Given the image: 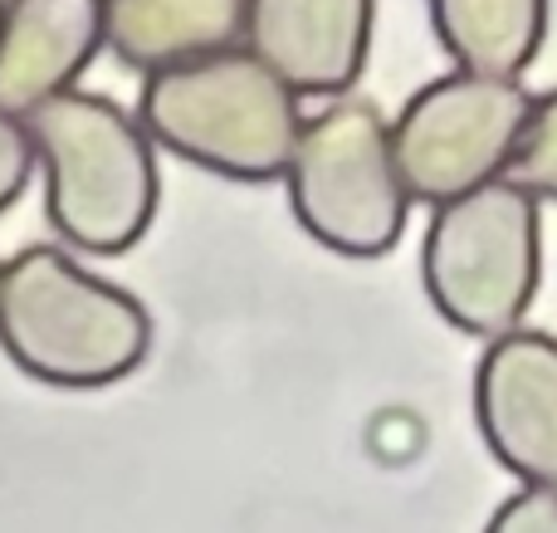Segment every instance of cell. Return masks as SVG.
<instances>
[{
    "instance_id": "9",
    "label": "cell",
    "mask_w": 557,
    "mask_h": 533,
    "mask_svg": "<svg viewBox=\"0 0 557 533\" xmlns=\"http://www.w3.org/2000/svg\"><path fill=\"white\" fill-rule=\"evenodd\" d=\"M103 54V0H0V108L25 117Z\"/></svg>"
},
{
    "instance_id": "4",
    "label": "cell",
    "mask_w": 557,
    "mask_h": 533,
    "mask_svg": "<svg viewBox=\"0 0 557 533\" xmlns=\"http://www.w3.org/2000/svg\"><path fill=\"white\" fill-rule=\"evenodd\" d=\"M543 274L539 196L509 172L431 206L421 284L435 313L470 338H499L529 319Z\"/></svg>"
},
{
    "instance_id": "7",
    "label": "cell",
    "mask_w": 557,
    "mask_h": 533,
    "mask_svg": "<svg viewBox=\"0 0 557 533\" xmlns=\"http://www.w3.org/2000/svg\"><path fill=\"white\" fill-rule=\"evenodd\" d=\"M474 426L490 456L523 485L557 489V338L509 329L474 368Z\"/></svg>"
},
{
    "instance_id": "14",
    "label": "cell",
    "mask_w": 557,
    "mask_h": 533,
    "mask_svg": "<svg viewBox=\"0 0 557 533\" xmlns=\"http://www.w3.org/2000/svg\"><path fill=\"white\" fill-rule=\"evenodd\" d=\"M484 533H557V489L523 485L494 509Z\"/></svg>"
},
{
    "instance_id": "5",
    "label": "cell",
    "mask_w": 557,
    "mask_h": 533,
    "mask_svg": "<svg viewBox=\"0 0 557 533\" xmlns=\"http://www.w3.org/2000/svg\"><path fill=\"white\" fill-rule=\"evenodd\" d=\"M278 182L288 191L294 221L333 255L376 260L396 250L406 231L411 191L396 172L392 127L367 98L337 94L327 108L304 113Z\"/></svg>"
},
{
    "instance_id": "13",
    "label": "cell",
    "mask_w": 557,
    "mask_h": 533,
    "mask_svg": "<svg viewBox=\"0 0 557 533\" xmlns=\"http://www.w3.org/2000/svg\"><path fill=\"white\" fill-rule=\"evenodd\" d=\"M29 176H35V147H29L25 117L0 108V215L25 196Z\"/></svg>"
},
{
    "instance_id": "6",
    "label": "cell",
    "mask_w": 557,
    "mask_h": 533,
    "mask_svg": "<svg viewBox=\"0 0 557 533\" xmlns=\"http://www.w3.org/2000/svg\"><path fill=\"white\" fill-rule=\"evenodd\" d=\"M529 84L460 69L421 84L392 117V152L411 206H435L509 172L529 117Z\"/></svg>"
},
{
    "instance_id": "2",
    "label": "cell",
    "mask_w": 557,
    "mask_h": 533,
    "mask_svg": "<svg viewBox=\"0 0 557 533\" xmlns=\"http://www.w3.org/2000/svg\"><path fill=\"white\" fill-rule=\"evenodd\" d=\"M0 348L25 377L49 387H113L143 368L152 313L69 250L29 245L0 264Z\"/></svg>"
},
{
    "instance_id": "10",
    "label": "cell",
    "mask_w": 557,
    "mask_h": 533,
    "mask_svg": "<svg viewBox=\"0 0 557 533\" xmlns=\"http://www.w3.org/2000/svg\"><path fill=\"white\" fill-rule=\"evenodd\" d=\"M240 39L245 0H103V54L143 78Z\"/></svg>"
},
{
    "instance_id": "12",
    "label": "cell",
    "mask_w": 557,
    "mask_h": 533,
    "mask_svg": "<svg viewBox=\"0 0 557 533\" xmlns=\"http://www.w3.org/2000/svg\"><path fill=\"white\" fill-rule=\"evenodd\" d=\"M509 176L529 186L539 201H557V88L533 94L519 147L509 157Z\"/></svg>"
},
{
    "instance_id": "11",
    "label": "cell",
    "mask_w": 557,
    "mask_h": 533,
    "mask_svg": "<svg viewBox=\"0 0 557 533\" xmlns=\"http://www.w3.org/2000/svg\"><path fill=\"white\" fill-rule=\"evenodd\" d=\"M441 49L460 69L523 78L548 39V0H425Z\"/></svg>"
},
{
    "instance_id": "3",
    "label": "cell",
    "mask_w": 557,
    "mask_h": 533,
    "mask_svg": "<svg viewBox=\"0 0 557 533\" xmlns=\"http://www.w3.org/2000/svg\"><path fill=\"white\" fill-rule=\"evenodd\" d=\"M137 123L157 147L201 172L278 182L304 127V94H294L250 45H231L147 74Z\"/></svg>"
},
{
    "instance_id": "8",
    "label": "cell",
    "mask_w": 557,
    "mask_h": 533,
    "mask_svg": "<svg viewBox=\"0 0 557 533\" xmlns=\"http://www.w3.org/2000/svg\"><path fill=\"white\" fill-rule=\"evenodd\" d=\"M376 0H245V39L294 94L337 98L362 78Z\"/></svg>"
},
{
    "instance_id": "1",
    "label": "cell",
    "mask_w": 557,
    "mask_h": 533,
    "mask_svg": "<svg viewBox=\"0 0 557 533\" xmlns=\"http://www.w3.org/2000/svg\"><path fill=\"white\" fill-rule=\"evenodd\" d=\"M45 211L69 250L127 255L157 215V142L137 113L103 94L64 88L25 113Z\"/></svg>"
}]
</instances>
